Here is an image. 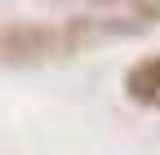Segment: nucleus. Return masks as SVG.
Returning a JSON list of instances; mask_svg holds the SVG:
<instances>
[{
  "mask_svg": "<svg viewBox=\"0 0 160 155\" xmlns=\"http://www.w3.org/2000/svg\"><path fill=\"white\" fill-rule=\"evenodd\" d=\"M80 53L76 22H9L0 27V67H40Z\"/></svg>",
  "mask_w": 160,
  "mask_h": 155,
  "instance_id": "1",
  "label": "nucleus"
},
{
  "mask_svg": "<svg viewBox=\"0 0 160 155\" xmlns=\"http://www.w3.org/2000/svg\"><path fill=\"white\" fill-rule=\"evenodd\" d=\"M125 98L133 106H147V111H160V53L156 58H142L125 71Z\"/></svg>",
  "mask_w": 160,
  "mask_h": 155,
  "instance_id": "2",
  "label": "nucleus"
}]
</instances>
